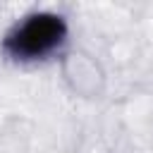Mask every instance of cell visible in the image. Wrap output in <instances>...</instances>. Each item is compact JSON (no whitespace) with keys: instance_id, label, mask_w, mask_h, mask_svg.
Here are the masks:
<instances>
[{"instance_id":"1","label":"cell","mask_w":153,"mask_h":153,"mask_svg":"<svg viewBox=\"0 0 153 153\" xmlns=\"http://www.w3.org/2000/svg\"><path fill=\"white\" fill-rule=\"evenodd\" d=\"M65 31L67 26L57 14H31L7 36L5 50L14 57H38L53 50L65 38Z\"/></svg>"}]
</instances>
